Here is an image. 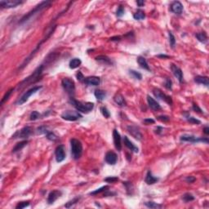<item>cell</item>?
I'll use <instances>...</instances> for the list:
<instances>
[{
    "instance_id": "obj_1",
    "label": "cell",
    "mask_w": 209,
    "mask_h": 209,
    "mask_svg": "<svg viewBox=\"0 0 209 209\" xmlns=\"http://www.w3.org/2000/svg\"><path fill=\"white\" fill-rule=\"evenodd\" d=\"M44 65H40L39 67L33 72L32 74H30L29 77L25 78V79H24L23 81H21L18 84V89H23L25 87L28 86V85L31 84V83L38 82L40 79V78H41V75H42L43 71H44Z\"/></svg>"
},
{
    "instance_id": "obj_2",
    "label": "cell",
    "mask_w": 209,
    "mask_h": 209,
    "mask_svg": "<svg viewBox=\"0 0 209 209\" xmlns=\"http://www.w3.org/2000/svg\"><path fill=\"white\" fill-rule=\"evenodd\" d=\"M51 5H52V2H51V1H44V2H41L39 4H38L35 7H34V9L32 10V11H30L28 14L25 15L24 16L20 19L19 23L22 24V23H24V22H26V21L29 20V19H30L33 16H34V15H36L37 13L40 12L42 10L45 9V8H47V7H49Z\"/></svg>"
},
{
    "instance_id": "obj_3",
    "label": "cell",
    "mask_w": 209,
    "mask_h": 209,
    "mask_svg": "<svg viewBox=\"0 0 209 209\" xmlns=\"http://www.w3.org/2000/svg\"><path fill=\"white\" fill-rule=\"evenodd\" d=\"M69 103L73 106L78 111L82 112V113H89L92 111L94 108V104L93 102H83V101H78L75 100L74 97H70L69 99Z\"/></svg>"
},
{
    "instance_id": "obj_4",
    "label": "cell",
    "mask_w": 209,
    "mask_h": 209,
    "mask_svg": "<svg viewBox=\"0 0 209 209\" xmlns=\"http://www.w3.org/2000/svg\"><path fill=\"white\" fill-rule=\"evenodd\" d=\"M70 146H71V155L74 159L77 160L80 159L83 154V145L81 141L78 139L73 138L70 140Z\"/></svg>"
},
{
    "instance_id": "obj_5",
    "label": "cell",
    "mask_w": 209,
    "mask_h": 209,
    "mask_svg": "<svg viewBox=\"0 0 209 209\" xmlns=\"http://www.w3.org/2000/svg\"><path fill=\"white\" fill-rule=\"evenodd\" d=\"M61 86L70 97H74L75 93V83L73 79L69 78H64L61 81Z\"/></svg>"
},
{
    "instance_id": "obj_6",
    "label": "cell",
    "mask_w": 209,
    "mask_h": 209,
    "mask_svg": "<svg viewBox=\"0 0 209 209\" xmlns=\"http://www.w3.org/2000/svg\"><path fill=\"white\" fill-rule=\"evenodd\" d=\"M56 26H57V25H53V27H52V28H51V29H50V31H49V32H48V34H46V37L44 38V40H42V41H41V42H40V43H39V44H38V46L36 47V48L34 49V51L32 52V53H31V54H30V55H29V57H28V58H27V59H25V61H24V62H23V63H22V65H21V66L20 67V69H23L25 67V66L26 65H28V63H29V61H30V60H31V59H32V57H34V54L36 53V52H37L38 50H39V48H40V47H41V45H42V44H44V42H45V41H47V40H48V39L49 38L51 37V35H52V34H53L54 30H55V29H56Z\"/></svg>"
},
{
    "instance_id": "obj_7",
    "label": "cell",
    "mask_w": 209,
    "mask_h": 209,
    "mask_svg": "<svg viewBox=\"0 0 209 209\" xmlns=\"http://www.w3.org/2000/svg\"><path fill=\"white\" fill-rule=\"evenodd\" d=\"M43 88L42 86H35V87H33L32 88H30L29 90L28 91H26L25 93L20 97L18 99V101L16 102V105H23L25 102H26L28 100H29V98L32 96V95H34L35 93H37L38 91H39L41 88Z\"/></svg>"
},
{
    "instance_id": "obj_8",
    "label": "cell",
    "mask_w": 209,
    "mask_h": 209,
    "mask_svg": "<svg viewBox=\"0 0 209 209\" xmlns=\"http://www.w3.org/2000/svg\"><path fill=\"white\" fill-rule=\"evenodd\" d=\"M180 140L181 141H187V142H191V143H199V142H204L208 144V137H197V136H193V135H189V134H184L180 137Z\"/></svg>"
},
{
    "instance_id": "obj_9",
    "label": "cell",
    "mask_w": 209,
    "mask_h": 209,
    "mask_svg": "<svg viewBox=\"0 0 209 209\" xmlns=\"http://www.w3.org/2000/svg\"><path fill=\"white\" fill-rule=\"evenodd\" d=\"M61 118L64 120L66 121H77L82 118V115L77 111H71V110H67L61 114Z\"/></svg>"
},
{
    "instance_id": "obj_10",
    "label": "cell",
    "mask_w": 209,
    "mask_h": 209,
    "mask_svg": "<svg viewBox=\"0 0 209 209\" xmlns=\"http://www.w3.org/2000/svg\"><path fill=\"white\" fill-rule=\"evenodd\" d=\"M153 94L155 95V97L159 100H162L163 101H165L166 103H167L169 106H172V99L171 97L170 96H167L166 95L165 93H163L160 89L159 88H155L153 89Z\"/></svg>"
},
{
    "instance_id": "obj_11",
    "label": "cell",
    "mask_w": 209,
    "mask_h": 209,
    "mask_svg": "<svg viewBox=\"0 0 209 209\" xmlns=\"http://www.w3.org/2000/svg\"><path fill=\"white\" fill-rule=\"evenodd\" d=\"M33 132V129L31 127L26 126L23 127L21 130L20 131H17L14 135L12 136V138L13 139H16V138H22V139H25V138H27L29 137Z\"/></svg>"
},
{
    "instance_id": "obj_12",
    "label": "cell",
    "mask_w": 209,
    "mask_h": 209,
    "mask_svg": "<svg viewBox=\"0 0 209 209\" xmlns=\"http://www.w3.org/2000/svg\"><path fill=\"white\" fill-rule=\"evenodd\" d=\"M24 2L21 0H1L0 6L2 8H12L22 4Z\"/></svg>"
},
{
    "instance_id": "obj_13",
    "label": "cell",
    "mask_w": 209,
    "mask_h": 209,
    "mask_svg": "<svg viewBox=\"0 0 209 209\" xmlns=\"http://www.w3.org/2000/svg\"><path fill=\"white\" fill-rule=\"evenodd\" d=\"M55 155H56V160L58 163H61L62 161L65 160V146L63 145H60L55 150Z\"/></svg>"
},
{
    "instance_id": "obj_14",
    "label": "cell",
    "mask_w": 209,
    "mask_h": 209,
    "mask_svg": "<svg viewBox=\"0 0 209 209\" xmlns=\"http://www.w3.org/2000/svg\"><path fill=\"white\" fill-rule=\"evenodd\" d=\"M127 130L131 134V136H133L135 139L138 140V141L142 140L143 135L141 134V132L140 131L138 127H136L135 126H127Z\"/></svg>"
},
{
    "instance_id": "obj_15",
    "label": "cell",
    "mask_w": 209,
    "mask_h": 209,
    "mask_svg": "<svg viewBox=\"0 0 209 209\" xmlns=\"http://www.w3.org/2000/svg\"><path fill=\"white\" fill-rule=\"evenodd\" d=\"M183 5L179 1H174L170 5V11L175 14H181L183 12Z\"/></svg>"
},
{
    "instance_id": "obj_16",
    "label": "cell",
    "mask_w": 209,
    "mask_h": 209,
    "mask_svg": "<svg viewBox=\"0 0 209 209\" xmlns=\"http://www.w3.org/2000/svg\"><path fill=\"white\" fill-rule=\"evenodd\" d=\"M113 139H114V144L117 150L121 151L122 143H121V136L117 129H114L113 131Z\"/></svg>"
},
{
    "instance_id": "obj_17",
    "label": "cell",
    "mask_w": 209,
    "mask_h": 209,
    "mask_svg": "<svg viewBox=\"0 0 209 209\" xmlns=\"http://www.w3.org/2000/svg\"><path fill=\"white\" fill-rule=\"evenodd\" d=\"M171 70H172V72L173 74V75L178 79V81L180 83H182L183 82V72H182V70L178 66H176V65H174V64L171 65Z\"/></svg>"
},
{
    "instance_id": "obj_18",
    "label": "cell",
    "mask_w": 209,
    "mask_h": 209,
    "mask_svg": "<svg viewBox=\"0 0 209 209\" xmlns=\"http://www.w3.org/2000/svg\"><path fill=\"white\" fill-rule=\"evenodd\" d=\"M105 160L106 162L108 164L110 165H114L115 163H117V160H118V157H117V155L113 152V151H108L106 155V157H105Z\"/></svg>"
},
{
    "instance_id": "obj_19",
    "label": "cell",
    "mask_w": 209,
    "mask_h": 209,
    "mask_svg": "<svg viewBox=\"0 0 209 209\" xmlns=\"http://www.w3.org/2000/svg\"><path fill=\"white\" fill-rule=\"evenodd\" d=\"M83 83L88 86H98L101 83V78L97 76H89L84 78Z\"/></svg>"
},
{
    "instance_id": "obj_20",
    "label": "cell",
    "mask_w": 209,
    "mask_h": 209,
    "mask_svg": "<svg viewBox=\"0 0 209 209\" xmlns=\"http://www.w3.org/2000/svg\"><path fill=\"white\" fill-rule=\"evenodd\" d=\"M147 101H148V105H149V106L150 107L151 110H153L155 111H159L162 109L159 103L156 101L155 100L153 97H151L150 95L147 96Z\"/></svg>"
},
{
    "instance_id": "obj_21",
    "label": "cell",
    "mask_w": 209,
    "mask_h": 209,
    "mask_svg": "<svg viewBox=\"0 0 209 209\" xmlns=\"http://www.w3.org/2000/svg\"><path fill=\"white\" fill-rule=\"evenodd\" d=\"M61 195H62V192L61 190H53V191L50 192V194L48 195V203L49 204H53L56 200L61 196Z\"/></svg>"
},
{
    "instance_id": "obj_22",
    "label": "cell",
    "mask_w": 209,
    "mask_h": 209,
    "mask_svg": "<svg viewBox=\"0 0 209 209\" xmlns=\"http://www.w3.org/2000/svg\"><path fill=\"white\" fill-rule=\"evenodd\" d=\"M123 143H124V145L126 146L127 149H129L130 150L132 151V152H134V153H138L139 152V149H138V147H136L132 142H131L129 139H128V137L127 136H125L123 137Z\"/></svg>"
},
{
    "instance_id": "obj_23",
    "label": "cell",
    "mask_w": 209,
    "mask_h": 209,
    "mask_svg": "<svg viewBox=\"0 0 209 209\" xmlns=\"http://www.w3.org/2000/svg\"><path fill=\"white\" fill-rule=\"evenodd\" d=\"M158 180H159V178L155 176H153V174H152V172H151L150 171H148L147 172L146 178H145V181H146V183L147 185H154Z\"/></svg>"
},
{
    "instance_id": "obj_24",
    "label": "cell",
    "mask_w": 209,
    "mask_h": 209,
    "mask_svg": "<svg viewBox=\"0 0 209 209\" xmlns=\"http://www.w3.org/2000/svg\"><path fill=\"white\" fill-rule=\"evenodd\" d=\"M114 101L116 103L118 106L121 107L127 106V101L124 97L122 96L120 93H117L114 97Z\"/></svg>"
},
{
    "instance_id": "obj_25",
    "label": "cell",
    "mask_w": 209,
    "mask_h": 209,
    "mask_svg": "<svg viewBox=\"0 0 209 209\" xmlns=\"http://www.w3.org/2000/svg\"><path fill=\"white\" fill-rule=\"evenodd\" d=\"M195 82L199 83V84H203V85H204L206 87H208L209 86L208 77H207V76L198 75V76H196L195 78Z\"/></svg>"
},
{
    "instance_id": "obj_26",
    "label": "cell",
    "mask_w": 209,
    "mask_h": 209,
    "mask_svg": "<svg viewBox=\"0 0 209 209\" xmlns=\"http://www.w3.org/2000/svg\"><path fill=\"white\" fill-rule=\"evenodd\" d=\"M137 62L139 64V65L141 66V68L144 69H146V70H148V71H150V66H149V65L147 63V61H146V59L145 57H137Z\"/></svg>"
},
{
    "instance_id": "obj_27",
    "label": "cell",
    "mask_w": 209,
    "mask_h": 209,
    "mask_svg": "<svg viewBox=\"0 0 209 209\" xmlns=\"http://www.w3.org/2000/svg\"><path fill=\"white\" fill-rule=\"evenodd\" d=\"M95 59H96V61H97L101 63L105 64V65H112V61L107 56L101 55V56L96 57Z\"/></svg>"
},
{
    "instance_id": "obj_28",
    "label": "cell",
    "mask_w": 209,
    "mask_h": 209,
    "mask_svg": "<svg viewBox=\"0 0 209 209\" xmlns=\"http://www.w3.org/2000/svg\"><path fill=\"white\" fill-rule=\"evenodd\" d=\"M94 95H95V97L97 98L98 101H103L105 98L106 97V93L101 89L96 90L95 93H94Z\"/></svg>"
},
{
    "instance_id": "obj_29",
    "label": "cell",
    "mask_w": 209,
    "mask_h": 209,
    "mask_svg": "<svg viewBox=\"0 0 209 209\" xmlns=\"http://www.w3.org/2000/svg\"><path fill=\"white\" fill-rule=\"evenodd\" d=\"M28 144V141H22L19 142V143H17L15 147L12 149V153H16V152H18V151L21 150L23 148H24L25 146H26Z\"/></svg>"
},
{
    "instance_id": "obj_30",
    "label": "cell",
    "mask_w": 209,
    "mask_h": 209,
    "mask_svg": "<svg viewBox=\"0 0 209 209\" xmlns=\"http://www.w3.org/2000/svg\"><path fill=\"white\" fill-rule=\"evenodd\" d=\"M82 64V61H81V60L79 58H74L72 59L70 61H69V68L70 69H76L78 68V66H80V65Z\"/></svg>"
},
{
    "instance_id": "obj_31",
    "label": "cell",
    "mask_w": 209,
    "mask_h": 209,
    "mask_svg": "<svg viewBox=\"0 0 209 209\" xmlns=\"http://www.w3.org/2000/svg\"><path fill=\"white\" fill-rule=\"evenodd\" d=\"M195 37L197 38V39L203 43V44H206L208 42V36L205 32H200V33H198V34H195Z\"/></svg>"
},
{
    "instance_id": "obj_32",
    "label": "cell",
    "mask_w": 209,
    "mask_h": 209,
    "mask_svg": "<svg viewBox=\"0 0 209 209\" xmlns=\"http://www.w3.org/2000/svg\"><path fill=\"white\" fill-rule=\"evenodd\" d=\"M133 18L136 20H141L146 18V13L144 12V11L142 10H137L136 13L133 15Z\"/></svg>"
},
{
    "instance_id": "obj_33",
    "label": "cell",
    "mask_w": 209,
    "mask_h": 209,
    "mask_svg": "<svg viewBox=\"0 0 209 209\" xmlns=\"http://www.w3.org/2000/svg\"><path fill=\"white\" fill-rule=\"evenodd\" d=\"M123 185L126 187L127 194L129 195H131L134 192V186L131 184V182H128V181H125L123 182Z\"/></svg>"
},
{
    "instance_id": "obj_34",
    "label": "cell",
    "mask_w": 209,
    "mask_h": 209,
    "mask_svg": "<svg viewBox=\"0 0 209 209\" xmlns=\"http://www.w3.org/2000/svg\"><path fill=\"white\" fill-rule=\"evenodd\" d=\"M144 204L146 205L147 208H153V209H155V208H162L163 206L161 204H156L155 202H152V201H149V202H146Z\"/></svg>"
},
{
    "instance_id": "obj_35",
    "label": "cell",
    "mask_w": 209,
    "mask_h": 209,
    "mask_svg": "<svg viewBox=\"0 0 209 209\" xmlns=\"http://www.w3.org/2000/svg\"><path fill=\"white\" fill-rule=\"evenodd\" d=\"M195 196L190 194V193H185L184 195H182V199L185 203H188V202H191V201H194L195 200Z\"/></svg>"
},
{
    "instance_id": "obj_36",
    "label": "cell",
    "mask_w": 209,
    "mask_h": 209,
    "mask_svg": "<svg viewBox=\"0 0 209 209\" xmlns=\"http://www.w3.org/2000/svg\"><path fill=\"white\" fill-rule=\"evenodd\" d=\"M14 91V88H10L9 90L7 92V93H5V95H4V97H3V99H2V101H1V105L3 106V104H4V102H6L8 99H9L10 97V96L12 95V92Z\"/></svg>"
},
{
    "instance_id": "obj_37",
    "label": "cell",
    "mask_w": 209,
    "mask_h": 209,
    "mask_svg": "<svg viewBox=\"0 0 209 209\" xmlns=\"http://www.w3.org/2000/svg\"><path fill=\"white\" fill-rule=\"evenodd\" d=\"M109 188H110V187H109V185H105V186H102V187L99 188V189H97V190L91 192V193H90V195H97V194H101V193L105 192V191H106V190H109Z\"/></svg>"
},
{
    "instance_id": "obj_38",
    "label": "cell",
    "mask_w": 209,
    "mask_h": 209,
    "mask_svg": "<svg viewBox=\"0 0 209 209\" xmlns=\"http://www.w3.org/2000/svg\"><path fill=\"white\" fill-rule=\"evenodd\" d=\"M79 200H80V197H76V198H74V199H73L72 200L69 201L66 204H65V207L66 208H71V207L74 206V204H76L77 203H78Z\"/></svg>"
},
{
    "instance_id": "obj_39",
    "label": "cell",
    "mask_w": 209,
    "mask_h": 209,
    "mask_svg": "<svg viewBox=\"0 0 209 209\" xmlns=\"http://www.w3.org/2000/svg\"><path fill=\"white\" fill-rule=\"evenodd\" d=\"M129 74H131L133 78H136L137 80H141V79H142V75H141V74L139 73V72H137L136 70L130 69V70H129Z\"/></svg>"
},
{
    "instance_id": "obj_40",
    "label": "cell",
    "mask_w": 209,
    "mask_h": 209,
    "mask_svg": "<svg viewBox=\"0 0 209 209\" xmlns=\"http://www.w3.org/2000/svg\"><path fill=\"white\" fill-rule=\"evenodd\" d=\"M40 117H41V114H39V112L33 111L29 115V119L31 121H35V120H38L39 118H40Z\"/></svg>"
},
{
    "instance_id": "obj_41",
    "label": "cell",
    "mask_w": 209,
    "mask_h": 209,
    "mask_svg": "<svg viewBox=\"0 0 209 209\" xmlns=\"http://www.w3.org/2000/svg\"><path fill=\"white\" fill-rule=\"evenodd\" d=\"M186 118V119H187V121L189 122L190 123H192V124H196V125H199L201 123V122L199 120V119H196L194 117H191L190 115H187V116H185Z\"/></svg>"
},
{
    "instance_id": "obj_42",
    "label": "cell",
    "mask_w": 209,
    "mask_h": 209,
    "mask_svg": "<svg viewBox=\"0 0 209 209\" xmlns=\"http://www.w3.org/2000/svg\"><path fill=\"white\" fill-rule=\"evenodd\" d=\"M101 112L102 115L105 117V118H109L110 117V111L108 110V109H107L106 107L105 106L101 107Z\"/></svg>"
},
{
    "instance_id": "obj_43",
    "label": "cell",
    "mask_w": 209,
    "mask_h": 209,
    "mask_svg": "<svg viewBox=\"0 0 209 209\" xmlns=\"http://www.w3.org/2000/svg\"><path fill=\"white\" fill-rule=\"evenodd\" d=\"M47 139L51 141H56L57 140V135H56L55 133H53V132H50V131H48V132L47 133Z\"/></svg>"
},
{
    "instance_id": "obj_44",
    "label": "cell",
    "mask_w": 209,
    "mask_h": 209,
    "mask_svg": "<svg viewBox=\"0 0 209 209\" xmlns=\"http://www.w3.org/2000/svg\"><path fill=\"white\" fill-rule=\"evenodd\" d=\"M169 42H170V45L171 47L172 48H174V47H175L176 45V38L175 36L173 35L172 34V32H169Z\"/></svg>"
},
{
    "instance_id": "obj_45",
    "label": "cell",
    "mask_w": 209,
    "mask_h": 209,
    "mask_svg": "<svg viewBox=\"0 0 209 209\" xmlns=\"http://www.w3.org/2000/svg\"><path fill=\"white\" fill-rule=\"evenodd\" d=\"M29 206V201H25V202H20L16 206V209H23L26 207Z\"/></svg>"
},
{
    "instance_id": "obj_46",
    "label": "cell",
    "mask_w": 209,
    "mask_h": 209,
    "mask_svg": "<svg viewBox=\"0 0 209 209\" xmlns=\"http://www.w3.org/2000/svg\"><path fill=\"white\" fill-rule=\"evenodd\" d=\"M164 86L167 90H172V82L169 78H165V83H164Z\"/></svg>"
},
{
    "instance_id": "obj_47",
    "label": "cell",
    "mask_w": 209,
    "mask_h": 209,
    "mask_svg": "<svg viewBox=\"0 0 209 209\" xmlns=\"http://www.w3.org/2000/svg\"><path fill=\"white\" fill-rule=\"evenodd\" d=\"M48 132V131L47 129V127L41 126L37 128V133L38 134H46Z\"/></svg>"
},
{
    "instance_id": "obj_48",
    "label": "cell",
    "mask_w": 209,
    "mask_h": 209,
    "mask_svg": "<svg viewBox=\"0 0 209 209\" xmlns=\"http://www.w3.org/2000/svg\"><path fill=\"white\" fill-rule=\"evenodd\" d=\"M104 180L106 182H107V183H114V182H116V181L118 180V178L116 177V176H108Z\"/></svg>"
},
{
    "instance_id": "obj_49",
    "label": "cell",
    "mask_w": 209,
    "mask_h": 209,
    "mask_svg": "<svg viewBox=\"0 0 209 209\" xmlns=\"http://www.w3.org/2000/svg\"><path fill=\"white\" fill-rule=\"evenodd\" d=\"M124 8H123V6H119L118 7V9H117V12H116V15L118 17H121L123 16V15H124Z\"/></svg>"
},
{
    "instance_id": "obj_50",
    "label": "cell",
    "mask_w": 209,
    "mask_h": 209,
    "mask_svg": "<svg viewBox=\"0 0 209 209\" xmlns=\"http://www.w3.org/2000/svg\"><path fill=\"white\" fill-rule=\"evenodd\" d=\"M157 118L161 122H168L170 120V117L169 116H167V115H161V116H158L157 117Z\"/></svg>"
},
{
    "instance_id": "obj_51",
    "label": "cell",
    "mask_w": 209,
    "mask_h": 209,
    "mask_svg": "<svg viewBox=\"0 0 209 209\" xmlns=\"http://www.w3.org/2000/svg\"><path fill=\"white\" fill-rule=\"evenodd\" d=\"M76 78L78 79L79 82H83L84 81V76H83V73L81 71H78L77 74H76Z\"/></svg>"
},
{
    "instance_id": "obj_52",
    "label": "cell",
    "mask_w": 209,
    "mask_h": 209,
    "mask_svg": "<svg viewBox=\"0 0 209 209\" xmlns=\"http://www.w3.org/2000/svg\"><path fill=\"white\" fill-rule=\"evenodd\" d=\"M185 180H186L188 183L192 184V183H194L195 180H196V178H195V176H187V177L185 178Z\"/></svg>"
},
{
    "instance_id": "obj_53",
    "label": "cell",
    "mask_w": 209,
    "mask_h": 209,
    "mask_svg": "<svg viewBox=\"0 0 209 209\" xmlns=\"http://www.w3.org/2000/svg\"><path fill=\"white\" fill-rule=\"evenodd\" d=\"M143 123L146 125H150V124H154L155 121V119H152V118H146V119H144Z\"/></svg>"
},
{
    "instance_id": "obj_54",
    "label": "cell",
    "mask_w": 209,
    "mask_h": 209,
    "mask_svg": "<svg viewBox=\"0 0 209 209\" xmlns=\"http://www.w3.org/2000/svg\"><path fill=\"white\" fill-rule=\"evenodd\" d=\"M192 108H193V110H194L195 111L198 112V113H200V114L204 113V112L202 111V110H201L199 107V106H198V105H196V104H194V105H193V106H192Z\"/></svg>"
},
{
    "instance_id": "obj_55",
    "label": "cell",
    "mask_w": 209,
    "mask_h": 209,
    "mask_svg": "<svg viewBox=\"0 0 209 209\" xmlns=\"http://www.w3.org/2000/svg\"><path fill=\"white\" fill-rule=\"evenodd\" d=\"M122 39V37L120 36H114V37H112L110 39V41H114V42H119V41H121Z\"/></svg>"
},
{
    "instance_id": "obj_56",
    "label": "cell",
    "mask_w": 209,
    "mask_h": 209,
    "mask_svg": "<svg viewBox=\"0 0 209 209\" xmlns=\"http://www.w3.org/2000/svg\"><path fill=\"white\" fill-rule=\"evenodd\" d=\"M163 128L162 127H157V128L155 129V133H157V134H161L162 133V131H163Z\"/></svg>"
},
{
    "instance_id": "obj_57",
    "label": "cell",
    "mask_w": 209,
    "mask_h": 209,
    "mask_svg": "<svg viewBox=\"0 0 209 209\" xmlns=\"http://www.w3.org/2000/svg\"><path fill=\"white\" fill-rule=\"evenodd\" d=\"M157 57H159V58H162V59H168L170 58V57L169 56H167V55H163V54H161V55H158L157 56Z\"/></svg>"
},
{
    "instance_id": "obj_58",
    "label": "cell",
    "mask_w": 209,
    "mask_h": 209,
    "mask_svg": "<svg viewBox=\"0 0 209 209\" xmlns=\"http://www.w3.org/2000/svg\"><path fill=\"white\" fill-rule=\"evenodd\" d=\"M136 3H137V5H138L139 7H143V6L145 5V1L138 0V1H136Z\"/></svg>"
},
{
    "instance_id": "obj_59",
    "label": "cell",
    "mask_w": 209,
    "mask_h": 209,
    "mask_svg": "<svg viewBox=\"0 0 209 209\" xmlns=\"http://www.w3.org/2000/svg\"><path fill=\"white\" fill-rule=\"evenodd\" d=\"M116 193H113V192H109L108 190H106V193L104 194V196H110V195H115Z\"/></svg>"
},
{
    "instance_id": "obj_60",
    "label": "cell",
    "mask_w": 209,
    "mask_h": 209,
    "mask_svg": "<svg viewBox=\"0 0 209 209\" xmlns=\"http://www.w3.org/2000/svg\"><path fill=\"white\" fill-rule=\"evenodd\" d=\"M204 132L206 135H208V134H209V127H205L204 129Z\"/></svg>"
}]
</instances>
